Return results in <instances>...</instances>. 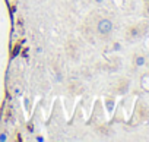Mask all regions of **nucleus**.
Returning a JSON list of instances; mask_svg holds the SVG:
<instances>
[{
  "label": "nucleus",
  "mask_w": 149,
  "mask_h": 142,
  "mask_svg": "<svg viewBox=\"0 0 149 142\" xmlns=\"http://www.w3.org/2000/svg\"><path fill=\"white\" fill-rule=\"evenodd\" d=\"M136 64H137V66L145 64V57H137V59H136Z\"/></svg>",
  "instance_id": "obj_1"
},
{
  "label": "nucleus",
  "mask_w": 149,
  "mask_h": 142,
  "mask_svg": "<svg viewBox=\"0 0 149 142\" xmlns=\"http://www.w3.org/2000/svg\"><path fill=\"white\" fill-rule=\"evenodd\" d=\"M146 13L149 15V5H148V8H146Z\"/></svg>",
  "instance_id": "obj_2"
}]
</instances>
